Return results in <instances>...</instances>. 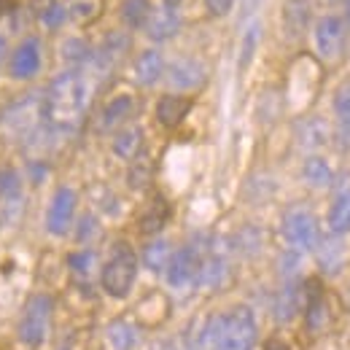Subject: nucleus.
Wrapping results in <instances>:
<instances>
[{
  "instance_id": "1",
  "label": "nucleus",
  "mask_w": 350,
  "mask_h": 350,
  "mask_svg": "<svg viewBox=\"0 0 350 350\" xmlns=\"http://www.w3.org/2000/svg\"><path fill=\"white\" fill-rule=\"evenodd\" d=\"M89 103V81L79 70L59 73L41 100V116L54 132H73L84 119Z\"/></svg>"
},
{
  "instance_id": "2",
  "label": "nucleus",
  "mask_w": 350,
  "mask_h": 350,
  "mask_svg": "<svg viewBox=\"0 0 350 350\" xmlns=\"http://www.w3.org/2000/svg\"><path fill=\"white\" fill-rule=\"evenodd\" d=\"M137 278V256L127 243H116L111 259L100 272V286L113 299H127Z\"/></svg>"
},
{
  "instance_id": "3",
  "label": "nucleus",
  "mask_w": 350,
  "mask_h": 350,
  "mask_svg": "<svg viewBox=\"0 0 350 350\" xmlns=\"http://www.w3.org/2000/svg\"><path fill=\"white\" fill-rule=\"evenodd\" d=\"M256 342V315L245 305L232 307L221 318V332L213 350H254Z\"/></svg>"
},
{
  "instance_id": "4",
  "label": "nucleus",
  "mask_w": 350,
  "mask_h": 350,
  "mask_svg": "<svg viewBox=\"0 0 350 350\" xmlns=\"http://www.w3.org/2000/svg\"><path fill=\"white\" fill-rule=\"evenodd\" d=\"M51 312H54V299L49 294H36L25 305L16 332L27 348H41L46 342L49 329H51Z\"/></svg>"
},
{
  "instance_id": "5",
  "label": "nucleus",
  "mask_w": 350,
  "mask_h": 350,
  "mask_svg": "<svg viewBox=\"0 0 350 350\" xmlns=\"http://www.w3.org/2000/svg\"><path fill=\"white\" fill-rule=\"evenodd\" d=\"M283 237L291 245V251H310L321 240L318 221L307 208H291L283 216Z\"/></svg>"
},
{
  "instance_id": "6",
  "label": "nucleus",
  "mask_w": 350,
  "mask_h": 350,
  "mask_svg": "<svg viewBox=\"0 0 350 350\" xmlns=\"http://www.w3.org/2000/svg\"><path fill=\"white\" fill-rule=\"evenodd\" d=\"M76 205H79V194L70 186H59L46 208V232L57 237L68 234L73 216H76Z\"/></svg>"
},
{
  "instance_id": "7",
  "label": "nucleus",
  "mask_w": 350,
  "mask_h": 350,
  "mask_svg": "<svg viewBox=\"0 0 350 350\" xmlns=\"http://www.w3.org/2000/svg\"><path fill=\"white\" fill-rule=\"evenodd\" d=\"M41 100L44 97H22L16 100L0 119V130L14 137H25L36 127V119L41 116Z\"/></svg>"
},
{
  "instance_id": "8",
  "label": "nucleus",
  "mask_w": 350,
  "mask_h": 350,
  "mask_svg": "<svg viewBox=\"0 0 350 350\" xmlns=\"http://www.w3.org/2000/svg\"><path fill=\"white\" fill-rule=\"evenodd\" d=\"M44 68V54H41V41L38 38H25L22 44L11 51L8 59V76L16 81H30L41 73Z\"/></svg>"
},
{
  "instance_id": "9",
  "label": "nucleus",
  "mask_w": 350,
  "mask_h": 350,
  "mask_svg": "<svg viewBox=\"0 0 350 350\" xmlns=\"http://www.w3.org/2000/svg\"><path fill=\"white\" fill-rule=\"evenodd\" d=\"M200 254L194 248H180L170 256V262L165 267V278H167V286L175 291H186L197 283L200 278Z\"/></svg>"
},
{
  "instance_id": "10",
  "label": "nucleus",
  "mask_w": 350,
  "mask_h": 350,
  "mask_svg": "<svg viewBox=\"0 0 350 350\" xmlns=\"http://www.w3.org/2000/svg\"><path fill=\"white\" fill-rule=\"evenodd\" d=\"M312 38H315V49L323 59H337L345 49V22L342 16H321L315 22V30H312Z\"/></svg>"
},
{
  "instance_id": "11",
  "label": "nucleus",
  "mask_w": 350,
  "mask_h": 350,
  "mask_svg": "<svg viewBox=\"0 0 350 350\" xmlns=\"http://www.w3.org/2000/svg\"><path fill=\"white\" fill-rule=\"evenodd\" d=\"M205 65L200 59H191V57H183V59H175L173 65L167 68V81L170 87L183 89V92H191V89H200L205 84Z\"/></svg>"
},
{
  "instance_id": "12",
  "label": "nucleus",
  "mask_w": 350,
  "mask_h": 350,
  "mask_svg": "<svg viewBox=\"0 0 350 350\" xmlns=\"http://www.w3.org/2000/svg\"><path fill=\"white\" fill-rule=\"evenodd\" d=\"M191 97H186V94H165V97H159V103H157V122L162 124V127H167V130H175L178 124H183V119L189 116V111H191Z\"/></svg>"
},
{
  "instance_id": "13",
  "label": "nucleus",
  "mask_w": 350,
  "mask_h": 350,
  "mask_svg": "<svg viewBox=\"0 0 350 350\" xmlns=\"http://www.w3.org/2000/svg\"><path fill=\"white\" fill-rule=\"evenodd\" d=\"M143 30L157 44L170 41V38L178 36V30H180V16H178L175 8H167V5L165 8H157V11H151V16H148V22H146Z\"/></svg>"
},
{
  "instance_id": "14",
  "label": "nucleus",
  "mask_w": 350,
  "mask_h": 350,
  "mask_svg": "<svg viewBox=\"0 0 350 350\" xmlns=\"http://www.w3.org/2000/svg\"><path fill=\"white\" fill-rule=\"evenodd\" d=\"M127 49H130V38H127L124 33L113 30V33L105 36V41H103L100 49H94V54H92V65H94L97 70H111V68L124 57Z\"/></svg>"
},
{
  "instance_id": "15",
  "label": "nucleus",
  "mask_w": 350,
  "mask_h": 350,
  "mask_svg": "<svg viewBox=\"0 0 350 350\" xmlns=\"http://www.w3.org/2000/svg\"><path fill=\"white\" fill-rule=\"evenodd\" d=\"M315 254H318V264L326 275H337L345 264V243H342V234H329V237H321L318 245H315Z\"/></svg>"
},
{
  "instance_id": "16",
  "label": "nucleus",
  "mask_w": 350,
  "mask_h": 350,
  "mask_svg": "<svg viewBox=\"0 0 350 350\" xmlns=\"http://www.w3.org/2000/svg\"><path fill=\"white\" fill-rule=\"evenodd\" d=\"M165 73V57L157 49H146L140 51V57L135 59V81L140 87H154Z\"/></svg>"
},
{
  "instance_id": "17",
  "label": "nucleus",
  "mask_w": 350,
  "mask_h": 350,
  "mask_svg": "<svg viewBox=\"0 0 350 350\" xmlns=\"http://www.w3.org/2000/svg\"><path fill=\"white\" fill-rule=\"evenodd\" d=\"M170 202L162 197V194H157L151 202H148V208L143 211V216L137 221V229L143 232V234H159L165 226H167V221H170Z\"/></svg>"
},
{
  "instance_id": "18",
  "label": "nucleus",
  "mask_w": 350,
  "mask_h": 350,
  "mask_svg": "<svg viewBox=\"0 0 350 350\" xmlns=\"http://www.w3.org/2000/svg\"><path fill=\"white\" fill-rule=\"evenodd\" d=\"M132 108H135V100L130 94H119L113 97L111 103H105L100 119H97V130L108 132V130H116L119 124H124L127 119L132 116Z\"/></svg>"
},
{
  "instance_id": "19",
  "label": "nucleus",
  "mask_w": 350,
  "mask_h": 350,
  "mask_svg": "<svg viewBox=\"0 0 350 350\" xmlns=\"http://www.w3.org/2000/svg\"><path fill=\"white\" fill-rule=\"evenodd\" d=\"M302 307H305L302 288H299L297 283H291V286L280 288V294L275 297L272 315H275V321H280V323H288V321H294V318L299 315V310H302Z\"/></svg>"
},
{
  "instance_id": "20",
  "label": "nucleus",
  "mask_w": 350,
  "mask_h": 350,
  "mask_svg": "<svg viewBox=\"0 0 350 350\" xmlns=\"http://www.w3.org/2000/svg\"><path fill=\"white\" fill-rule=\"evenodd\" d=\"M326 224H329L332 234H345V232H350V189H342L334 197V202L329 205Z\"/></svg>"
},
{
  "instance_id": "21",
  "label": "nucleus",
  "mask_w": 350,
  "mask_h": 350,
  "mask_svg": "<svg viewBox=\"0 0 350 350\" xmlns=\"http://www.w3.org/2000/svg\"><path fill=\"white\" fill-rule=\"evenodd\" d=\"M143 148V130L140 127H127V130L116 132L113 137V154L124 162H132Z\"/></svg>"
},
{
  "instance_id": "22",
  "label": "nucleus",
  "mask_w": 350,
  "mask_h": 350,
  "mask_svg": "<svg viewBox=\"0 0 350 350\" xmlns=\"http://www.w3.org/2000/svg\"><path fill=\"white\" fill-rule=\"evenodd\" d=\"M226 275H229L226 259L219 256V254H211L208 259L200 262V278H197V283L200 286H208V288H219L221 283L226 280Z\"/></svg>"
},
{
  "instance_id": "23",
  "label": "nucleus",
  "mask_w": 350,
  "mask_h": 350,
  "mask_svg": "<svg viewBox=\"0 0 350 350\" xmlns=\"http://www.w3.org/2000/svg\"><path fill=\"white\" fill-rule=\"evenodd\" d=\"M302 175H305V180L312 189H326V186H332V180H334L332 165H329L326 159H321V157H307L305 167H302Z\"/></svg>"
},
{
  "instance_id": "24",
  "label": "nucleus",
  "mask_w": 350,
  "mask_h": 350,
  "mask_svg": "<svg viewBox=\"0 0 350 350\" xmlns=\"http://www.w3.org/2000/svg\"><path fill=\"white\" fill-rule=\"evenodd\" d=\"M108 342L113 350H135L137 345V326H132L130 321L119 318L108 326Z\"/></svg>"
},
{
  "instance_id": "25",
  "label": "nucleus",
  "mask_w": 350,
  "mask_h": 350,
  "mask_svg": "<svg viewBox=\"0 0 350 350\" xmlns=\"http://www.w3.org/2000/svg\"><path fill=\"white\" fill-rule=\"evenodd\" d=\"M170 256H173V248H170L167 240H154V243H148V245L143 248V254H140L146 269H151V272H162V269L167 267V262H170Z\"/></svg>"
},
{
  "instance_id": "26",
  "label": "nucleus",
  "mask_w": 350,
  "mask_h": 350,
  "mask_svg": "<svg viewBox=\"0 0 350 350\" xmlns=\"http://www.w3.org/2000/svg\"><path fill=\"white\" fill-rule=\"evenodd\" d=\"M151 11V0H122V19L132 30H143Z\"/></svg>"
},
{
  "instance_id": "27",
  "label": "nucleus",
  "mask_w": 350,
  "mask_h": 350,
  "mask_svg": "<svg viewBox=\"0 0 350 350\" xmlns=\"http://www.w3.org/2000/svg\"><path fill=\"white\" fill-rule=\"evenodd\" d=\"M283 16H286V27L291 36H299L310 22V3L307 0H288L286 8H283Z\"/></svg>"
},
{
  "instance_id": "28",
  "label": "nucleus",
  "mask_w": 350,
  "mask_h": 350,
  "mask_svg": "<svg viewBox=\"0 0 350 350\" xmlns=\"http://www.w3.org/2000/svg\"><path fill=\"white\" fill-rule=\"evenodd\" d=\"M59 51H62V59H65L68 65H76V68L89 65V62H92V54H94V49H92L84 38H68Z\"/></svg>"
},
{
  "instance_id": "29",
  "label": "nucleus",
  "mask_w": 350,
  "mask_h": 350,
  "mask_svg": "<svg viewBox=\"0 0 350 350\" xmlns=\"http://www.w3.org/2000/svg\"><path fill=\"white\" fill-rule=\"evenodd\" d=\"M326 137H329V127H326V122H321V119H307V122L299 124V146H305V148H318V146H323Z\"/></svg>"
},
{
  "instance_id": "30",
  "label": "nucleus",
  "mask_w": 350,
  "mask_h": 350,
  "mask_svg": "<svg viewBox=\"0 0 350 350\" xmlns=\"http://www.w3.org/2000/svg\"><path fill=\"white\" fill-rule=\"evenodd\" d=\"M0 200H22V175L14 167H0Z\"/></svg>"
},
{
  "instance_id": "31",
  "label": "nucleus",
  "mask_w": 350,
  "mask_h": 350,
  "mask_svg": "<svg viewBox=\"0 0 350 350\" xmlns=\"http://www.w3.org/2000/svg\"><path fill=\"white\" fill-rule=\"evenodd\" d=\"M68 267H70V272L76 278H89L94 272V267H97V254L89 251V248L87 251H76V254L68 256Z\"/></svg>"
},
{
  "instance_id": "32",
  "label": "nucleus",
  "mask_w": 350,
  "mask_h": 350,
  "mask_svg": "<svg viewBox=\"0 0 350 350\" xmlns=\"http://www.w3.org/2000/svg\"><path fill=\"white\" fill-rule=\"evenodd\" d=\"M127 180H130L132 189H146V186H148V180H151V162H148V157L137 154V157L132 159Z\"/></svg>"
},
{
  "instance_id": "33",
  "label": "nucleus",
  "mask_w": 350,
  "mask_h": 350,
  "mask_svg": "<svg viewBox=\"0 0 350 350\" xmlns=\"http://www.w3.org/2000/svg\"><path fill=\"white\" fill-rule=\"evenodd\" d=\"M259 36H262V27H259V22H254V25L245 30V36H243V46H240V70H245V68L251 65L254 51H256V46H259Z\"/></svg>"
},
{
  "instance_id": "34",
  "label": "nucleus",
  "mask_w": 350,
  "mask_h": 350,
  "mask_svg": "<svg viewBox=\"0 0 350 350\" xmlns=\"http://www.w3.org/2000/svg\"><path fill=\"white\" fill-rule=\"evenodd\" d=\"M332 108H334L337 122H340L345 130H350V84H342V87L337 89Z\"/></svg>"
},
{
  "instance_id": "35",
  "label": "nucleus",
  "mask_w": 350,
  "mask_h": 350,
  "mask_svg": "<svg viewBox=\"0 0 350 350\" xmlns=\"http://www.w3.org/2000/svg\"><path fill=\"white\" fill-rule=\"evenodd\" d=\"M65 19H68V8H65L59 0H54V3H49L46 8H41V22H44V27H49V30L62 27Z\"/></svg>"
},
{
  "instance_id": "36",
  "label": "nucleus",
  "mask_w": 350,
  "mask_h": 350,
  "mask_svg": "<svg viewBox=\"0 0 350 350\" xmlns=\"http://www.w3.org/2000/svg\"><path fill=\"white\" fill-rule=\"evenodd\" d=\"M232 5H234V0H205V8L211 16H226L232 11Z\"/></svg>"
},
{
  "instance_id": "37",
  "label": "nucleus",
  "mask_w": 350,
  "mask_h": 350,
  "mask_svg": "<svg viewBox=\"0 0 350 350\" xmlns=\"http://www.w3.org/2000/svg\"><path fill=\"white\" fill-rule=\"evenodd\" d=\"M97 232V224H94V216H84L81 224H79V232H76V237L81 240V243H87L89 237Z\"/></svg>"
},
{
  "instance_id": "38",
  "label": "nucleus",
  "mask_w": 350,
  "mask_h": 350,
  "mask_svg": "<svg viewBox=\"0 0 350 350\" xmlns=\"http://www.w3.org/2000/svg\"><path fill=\"white\" fill-rule=\"evenodd\" d=\"M264 350H291V345L283 342V340H278V337H272V340L264 342Z\"/></svg>"
},
{
  "instance_id": "39",
  "label": "nucleus",
  "mask_w": 350,
  "mask_h": 350,
  "mask_svg": "<svg viewBox=\"0 0 350 350\" xmlns=\"http://www.w3.org/2000/svg\"><path fill=\"white\" fill-rule=\"evenodd\" d=\"M14 8V0H0V19Z\"/></svg>"
},
{
  "instance_id": "40",
  "label": "nucleus",
  "mask_w": 350,
  "mask_h": 350,
  "mask_svg": "<svg viewBox=\"0 0 350 350\" xmlns=\"http://www.w3.org/2000/svg\"><path fill=\"white\" fill-rule=\"evenodd\" d=\"M3 59H5V41L0 38V62H3Z\"/></svg>"
},
{
  "instance_id": "41",
  "label": "nucleus",
  "mask_w": 350,
  "mask_h": 350,
  "mask_svg": "<svg viewBox=\"0 0 350 350\" xmlns=\"http://www.w3.org/2000/svg\"><path fill=\"white\" fill-rule=\"evenodd\" d=\"M180 3H183V0H165L167 8H175V5H180Z\"/></svg>"
},
{
  "instance_id": "42",
  "label": "nucleus",
  "mask_w": 350,
  "mask_h": 350,
  "mask_svg": "<svg viewBox=\"0 0 350 350\" xmlns=\"http://www.w3.org/2000/svg\"><path fill=\"white\" fill-rule=\"evenodd\" d=\"M345 16H348V25H350V0L345 3Z\"/></svg>"
},
{
  "instance_id": "43",
  "label": "nucleus",
  "mask_w": 350,
  "mask_h": 350,
  "mask_svg": "<svg viewBox=\"0 0 350 350\" xmlns=\"http://www.w3.org/2000/svg\"><path fill=\"white\" fill-rule=\"evenodd\" d=\"M178 350H191V348H178Z\"/></svg>"
}]
</instances>
